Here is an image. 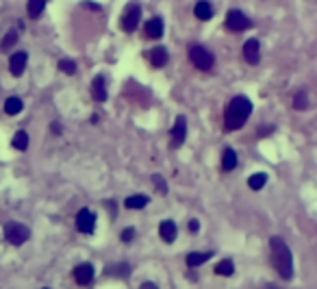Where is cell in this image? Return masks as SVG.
I'll use <instances>...</instances> for the list:
<instances>
[{
    "mask_svg": "<svg viewBox=\"0 0 317 289\" xmlns=\"http://www.w3.org/2000/svg\"><path fill=\"white\" fill-rule=\"evenodd\" d=\"M252 100L248 96H235V98L228 100L224 109V131L226 133H235V131L243 129L252 113Z\"/></svg>",
    "mask_w": 317,
    "mask_h": 289,
    "instance_id": "obj_1",
    "label": "cell"
},
{
    "mask_svg": "<svg viewBox=\"0 0 317 289\" xmlns=\"http://www.w3.org/2000/svg\"><path fill=\"white\" fill-rule=\"evenodd\" d=\"M270 255H272V266L276 268L280 279L291 281V276H294V257H291V250L283 237H278V235L270 237Z\"/></svg>",
    "mask_w": 317,
    "mask_h": 289,
    "instance_id": "obj_2",
    "label": "cell"
},
{
    "mask_svg": "<svg viewBox=\"0 0 317 289\" xmlns=\"http://www.w3.org/2000/svg\"><path fill=\"white\" fill-rule=\"evenodd\" d=\"M187 55H189V61L196 70H200V72H211L213 70L215 57H213V52L209 50V48H205L202 44H191L187 48Z\"/></svg>",
    "mask_w": 317,
    "mask_h": 289,
    "instance_id": "obj_3",
    "label": "cell"
},
{
    "mask_svg": "<svg viewBox=\"0 0 317 289\" xmlns=\"http://www.w3.org/2000/svg\"><path fill=\"white\" fill-rule=\"evenodd\" d=\"M224 26H226V31H230V33H243V31H248V28H252L254 22L250 20V17L243 13V11L230 9L228 13H226Z\"/></svg>",
    "mask_w": 317,
    "mask_h": 289,
    "instance_id": "obj_4",
    "label": "cell"
},
{
    "mask_svg": "<svg viewBox=\"0 0 317 289\" xmlns=\"http://www.w3.org/2000/svg\"><path fill=\"white\" fill-rule=\"evenodd\" d=\"M141 22V4L139 2H130L122 13V20H119V26H122L124 33H135L137 26Z\"/></svg>",
    "mask_w": 317,
    "mask_h": 289,
    "instance_id": "obj_5",
    "label": "cell"
},
{
    "mask_svg": "<svg viewBox=\"0 0 317 289\" xmlns=\"http://www.w3.org/2000/svg\"><path fill=\"white\" fill-rule=\"evenodd\" d=\"M4 237H7V242L11 246H22L28 237H31V231H28L26 224H20V222H9V224L4 226Z\"/></svg>",
    "mask_w": 317,
    "mask_h": 289,
    "instance_id": "obj_6",
    "label": "cell"
},
{
    "mask_svg": "<svg viewBox=\"0 0 317 289\" xmlns=\"http://www.w3.org/2000/svg\"><path fill=\"white\" fill-rule=\"evenodd\" d=\"M170 146L172 148H181L185 140H187V118L185 116H178L176 118V122L174 126H172V131H170Z\"/></svg>",
    "mask_w": 317,
    "mask_h": 289,
    "instance_id": "obj_7",
    "label": "cell"
},
{
    "mask_svg": "<svg viewBox=\"0 0 317 289\" xmlns=\"http://www.w3.org/2000/svg\"><path fill=\"white\" fill-rule=\"evenodd\" d=\"M243 59H246L248 65H259L261 63V44L259 39H248L243 44Z\"/></svg>",
    "mask_w": 317,
    "mask_h": 289,
    "instance_id": "obj_8",
    "label": "cell"
},
{
    "mask_svg": "<svg viewBox=\"0 0 317 289\" xmlns=\"http://www.w3.org/2000/svg\"><path fill=\"white\" fill-rule=\"evenodd\" d=\"M76 228H79L81 233H94L96 228V213L89 211V209H83V211H79V215H76Z\"/></svg>",
    "mask_w": 317,
    "mask_h": 289,
    "instance_id": "obj_9",
    "label": "cell"
},
{
    "mask_svg": "<svg viewBox=\"0 0 317 289\" xmlns=\"http://www.w3.org/2000/svg\"><path fill=\"white\" fill-rule=\"evenodd\" d=\"M72 276H74V281L79 283V285H83V287L92 285V283H94V266H92V263H81V266L74 268Z\"/></svg>",
    "mask_w": 317,
    "mask_h": 289,
    "instance_id": "obj_10",
    "label": "cell"
},
{
    "mask_svg": "<svg viewBox=\"0 0 317 289\" xmlns=\"http://www.w3.org/2000/svg\"><path fill=\"white\" fill-rule=\"evenodd\" d=\"M163 31H165V24L161 17H152V20L146 22L143 26V37L146 39H161L163 37Z\"/></svg>",
    "mask_w": 317,
    "mask_h": 289,
    "instance_id": "obj_11",
    "label": "cell"
},
{
    "mask_svg": "<svg viewBox=\"0 0 317 289\" xmlns=\"http://www.w3.org/2000/svg\"><path fill=\"white\" fill-rule=\"evenodd\" d=\"M176 235H178V228H176V224L172 220H163L159 224V237L163 239L165 244H174Z\"/></svg>",
    "mask_w": 317,
    "mask_h": 289,
    "instance_id": "obj_12",
    "label": "cell"
},
{
    "mask_svg": "<svg viewBox=\"0 0 317 289\" xmlns=\"http://www.w3.org/2000/svg\"><path fill=\"white\" fill-rule=\"evenodd\" d=\"M167 59H170V55H167V48H163V46H157L148 52V61H150V65L157 68V70L163 68V65L167 63Z\"/></svg>",
    "mask_w": 317,
    "mask_h": 289,
    "instance_id": "obj_13",
    "label": "cell"
},
{
    "mask_svg": "<svg viewBox=\"0 0 317 289\" xmlns=\"http://www.w3.org/2000/svg\"><path fill=\"white\" fill-rule=\"evenodd\" d=\"M26 61H28L26 52H15V55L9 59V70H11V74H13V76H22L24 70H26Z\"/></svg>",
    "mask_w": 317,
    "mask_h": 289,
    "instance_id": "obj_14",
    "label": "cell"
},
{
    "mask_svg": "<svg viewBox=\"0 0 317 289\" xmlns=\"http://www.w3.org/2000/svg\"><path fill=\"white\" fill-rule=\"evenodd\" d=\"M194 15L198 17L200 22H209V20H213V4L209 2V0H198L196 2V7H194Z\"/></svg>",
    "mask_w": 317,
    "mask_h": 289,
    "instance_id": "obj_15",
    "label": "cell"
},
{
    "mask_svg": "<svg viewBox=\"0 0 317 289\" xmlns=\"http://www.w3.org/2000/svg\"><path fill=\"white\" fill-rule=\"evenodd\" d=\"M237 163H239V156H237V152L232 150L230 146H226L224 148V152H222V172L224 174H228V172H232L237 167Z\"/></svg>",
    "mask_w": 317,
    "mask_h": 289,
    "instance_id": "obj_16",
    "label": "cell"
},
{
    "mask_svg": "<svg viewBox=\"0 0 317 289\" xmlns=\"http://www.w3.org/2000/svg\"><path fill=\"white\" fill-rule=\"evenodd\" d=\"M92 96L96 102H105L106 100V85H105V76H96L92 83Z\"/></svg>",
    "mask_w": 317,
    "mask_h": 289,
    "instance_id": "obj_17",
    "label": "cell"
},
{
    "mask_svg": "<svg viewBox=\"0 0 317 289\" xmlns=\"http://www.w3.org/2000/svg\"><path fill=\"white\" fill-rule=\"evenodd\" d=\"M130 274V266L128 263H113V266L105 268V276H115V279H126Z\"/></svg>",
    "mask_w": 317,
    "mask_h": 289,
    "instance_id": "obj_18",
    "label": "cell"
},
{
    "mask_svg": "<svg viewBox=\"0 0 317 289\" xmlns=\"http://www.w3.org/2000/svg\"><path fill=\"white\" fill-rule=\"evenodd\" d=\"M148 202H150V198H148V196L135 194V196H128L126 200H124V207H126V209H133V211H139V209H143Z\"/></svg>",
    "mask_w": 317,
    "mask_h": 289,
    "instance_id": "obj_19",
    "label": "cell"
},
{
    "mask_svg": "<svg viewBox=\"0 0 317 289\" xmlns=\"http://www.w3.org/2000/svg\"><path fill=\"white\" fill-rule=\"evenodd\" d=\"M267 180H270V178H267L265 172H254L252 176L248 178V187L252 189V191H261L267 185Z\"/></svg>",
    "mask_w": 317,
    "mask_h": 289,
    "instance_id": "obj_20",
    "label": "cell"
},
{
    "mask_svg": "<svg viewBox=\"0 0 317 289\" xmlns=\"http://www.w3.org/2000/svg\"><path fill=\"white\" fill-rule=\"evenodd\" d=\"M213 257V252H189L187 255V266L189 268H200L202 263H207Z\"/></svg>",
    "mask_w": 317,
    "mask_h": 289,
    "instance_id": "obj_21",
    "label": "cell"
},
{
    "mask_svg": "<svg viewBox=\"0 0 317 289\" xmlns=\"http://www.w3.org/2000/svg\"><path fill=\"white\" fill-rule=\"evenodd\" d=\"M44 9H46V0H28V4H26L28 17H33V20H37L44 13Z\"/></svg>",
    "mask_w": 317,
    "mask_h": 289,
    "instance_id": "obj_22",
    "label": "cell"
},
{
    "mask_svg": "<svg viewBox=\"0 0 317 289\" xmlns=\"http://www.w3.org/2000/svg\"><path fill=\"white\" fill-rule=\"evenodd\" d=\"M24 109V102L20 98H15V96H11V98H7V102H4V113L7 116H17Z\"/></svg>",
    "mask_w": 317,
    "mask_h": 289,
    "instance_id": "obj_23",
    "label": "cell"
},
{
    "mask_svg": "<svg viewBox=\"0 0 317 289\" xmlns=\"http://www.w3.org/2000/svg\"><path fill=\"white\" fill-rule=\"evenodd\" d=\"M215 274L217 276H232L235 274V263H232V259H222V261L215 266Z\"/></svg>",
    "mask_w": 317,
    "mask_h": 289,
    "instance_id": "obj_24",
    "label": "cell"
},
{
    "mask_svg": "<svg viewBox=\"0 0 317 289\" xmlns=\"http://www.w3.org/2000/svg\"><path fill=\"white\" fill-rule=\"evenodd\" d=\"M294 109L296 111H307L309 109V96H307V92H298L294 96Z\"/></svg>",
    "mask_w": 317,
    "mask_h": 289,
    "instance_id": "obj_25",
    "label": "cell"
},
{
    "mask_svg": "<svg viewBox=\"0 0 317 289\" xmlns=\"http://www.w3.org/2000/svg\"><path fill=\"white\" fill-rule=\"evenodd\" d=\"M15 44H17V31H7L4 39L0 41V50H9V48H13Z\"/></svg>",
    "mask_w": 317,
    "mask_h": 289,
    "instance_id": "obj_26",
    "label": "cell"
},
{
    "mask_svg": "<svg viewBox=\"0 0 317 289\" xmlns=\"http://www.w3.org/2000/svg\"><path fill=\"white\" fill-rule=\"evenodd\" d=\"M13 148H17V150L28 148V135L24 133V131H17V133L13 135Z\"/></svg>",
    "mask_w": 317,
    "mask_h": 289,
    "instance_id": "obj_27",
    "label": "cell"
},
{
    "mask_svg": "<svg viewBox=\"0 0 317 289\" xmlns=\"http://www.w3.org/2000/svg\"><path fill=\"white\" fill-rule=\"evenodd\" d=\"M152 183H154V187H157V191L161 196L167 194V183H165V178L161 176V174H152Z\"/></svg>",
    "mask_w": 317,
    "mask_h": 289,
    "instance_id": "obj_28",
    "label": "cell"
},
{
    "mask_svg": "<svg viewBox=\"0 0 317 289\" xmlns=\"http://www.w3.org/2000/svg\"><path fill=\"white\" fill-rule=\"evenodd\" d=\"M59 68H61L63 74H74V72H76V63L72 61V59H61V61H59Z\"/></svg>",
    "mask_w": 317,
    "mask_h": 289,
    "instance_id": "obj_29",
    "label": "cell"
},
{
    "mask_svg": "<svg viewBox=\"0 0 317 289\" xmlns=\"http://www.w3.org/2000/svg\"><path fill=\"white\" fill-rule=\"evenodd\" d=\"M119 239H122L124 244H130L135 239V228H124V231L119 233Z\"/></svg>",
    "mask_w": 317,
    "mask_h": 289,
    "instance_id": "obj_30",
    "label": "cell"
},
{
    "mask_svg": "<svg viewBox=\"0 0 317 289\" xmlns=\"http://www.w3.org/2000/svg\"><path fill=\"white\" fill-rule=\"evenodd\" d=\"M274 131H276V126H261L259 133H256V137H259V140H265V137H272L274 135Z\"/></svg>",
    "mask_w": 317,
    "mask_h": 289,
    "instance_id": "obj_31",
    "label": "cell"
},
{
    "mask_svg": "<svg viewBox=\"0 0 317 289\" xmlns=\"http://www.w3.org/2000/svg\"><path fill=\"white\" fill-rule=\"evenodd\" d=\"M198 231H200V222L196 220V218H194V220H189V233H191V235H196Z\"/></svg>",
    "mask_w": 317,
    "mask_h": 289,
    "instance_id": "obj_32",
    "label": "cell"
},
{
    "mask_svg": "<svg viewBox=\"0 0 317 289\" xmlns=\"http://www.w3.org/2000/svg\"><path fill=\"white\" fill-rule=\"evenodd\" d=\"M139 289H159L157 283H152V281H146V283H141Z\"/></svg>",
    "mask_w": 317,
    "mask_h": 289,
    "instance_id": "obj_33",
    "label": "cell"
},
{
    "mask_svg": "<svg viewBox=\"0 0 317 289\" xmlns=\"http://www.w3.org/2000/svg\"><path fill=\"white\" fill-rule=\"evenodd\" d=\"M46 289H48V287H46Z\"/></svg>",
    "mask_w": 317,
    "mask_h": 289,
    "instance_id": "obj_34",
    "label": "cell"
}]
</instances>
